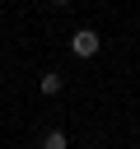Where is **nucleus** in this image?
<instances>
[{"label": "nucleus", "instance_id": "obj_4", "mask_svg": "<svg viewBox=\"0 0 140 149\" xmlns=\"http://www.w3.org/2000/svg\"><path fill=\"white\" fill-rule=\"evenodd\" d=\"M51 5H70V0H51Z\"/></svg>", "mask_w": 140, "mask_h": 149}, {"label": "nucleus", "instance_id": "obj_1", "mask_svg": "<svg viewBox=\"0 0 140 149\" xmlns=\"http://www.w3.org/2000/svg\"><path fill=\"white\" fill-rule=\"evenodd\" d=\"M98 47H103V37H98L93 28H79V33L70 37V51H75L79 61H89V56H98Z\"/></svg>", "mask_w": 140, "mask_h": 149}, {"label": "nucleus", "instance_id": "obj_2", "mask_svg": "<svg viewBox=\"0 0 140 149\" xmlns=\"http://www.w3.org/2000/svg\"><path fill=\"white\" fill-rule=\"evenodd\" d=\"M37 88H42V98H51V93H61V88H65V79H61L56 70H47V74L37 79Z\"/></svg>", "mask_w": 140, "mask_h": 149}, {"label": "nucleus", "instance_id": "obj_3", "mask_svg": "<svg viewBox=\"0 0 140 149\" xmlns=\"http://www.w3.org/2000/svg\"><path fill=\"white\" fill-rule=\"evenodd\" d=\"M42 149H65V130H47L42 135Z\"/></svg>", "mask_w": 140, "mask_h": 149}]
</instances>
